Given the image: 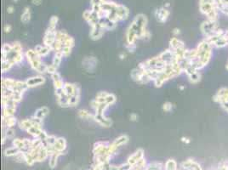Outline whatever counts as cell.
<instances>
[{
	"label": "cell",
	"instance_id": "6da1fadb",
	"mask_svg": "<svg viewBox=\"0 0 228 170\" xmlns=\"http://www.w3.org/2000/svg\"><path fill=\"white\" fill-rule=\"evenodd\" d=\"M147 18L143 14H139L134 17L133 21L126 32V41L128 44H134L138 38H148L151 37L150 32L146 30Z\"/></svg>",
	"mask_w": 228,
	"mask_h": 170
},
{
	"label": "cell",
	"instance_id": "7a4b0ae2",
	"mask_svg": "<svg viewBox=\"0 0 228 170\" xmlns=\"http://www.w3.org/2000/svg\"><path fill=\"white\" fill-rule=\"evenodd\" d=\"M196 49H197V56L195 59L189 61V63L190 66H192L194 69H196L197 71H200L207 66L208 64L210 62L213 54L212 52L213 47L204 38L198 43Z\"/></svg>",
	"mask_w": 228,
	"mask_h": 170
},
{
	"label": "cell",
	"instance_id": "3957f363",
	"mask_svg": "<svg viewBox=\"0 0 228 170\" xmlns=\"http://www.w3.org/2000/svg\"><path fill=\"white\" fill-rule=\"evenodd\" d=\"M213 48L222 49L228 46V31L219 28L214 35L209 38H205Z\"/></svg>",
	"mask_w": 228,
	"mask_h": 170
},
{
	"label": "cell",
	"instance_id": "277c9868",
	"mask_svg": "<svg viewBox=\"0 0 228 170\" xmlns=\"http://www.w3.org/2000/svg\"><path fill=\"white\" fill-rule=\"evenodd\" d=\"M26 58L28 62L30 63L31 66L39 73H45L47 72V66L41 61L39 56L34 49H29L26 51Z\"/></svg>",
	"mask_w": 228,
	"mask_h": 170
},
{
	"label": "cell",
	"instance_id": "5b68a950",
	"mask_svg": "<svg viewBox=\"0 0 228 170\" xmlns=\"http://www.w3.org/2000/svg\"><path fill=\"white\" fill-rule=\"evenodd\" d=\"M199 10L207 17L208 20L212 21H217L219 8L213 2L210 3H204V4H199Z\"/></svg>",
	"mask_w": 228,
	"mask_h": 170
},
{
	"label": "cell",
	"instance_id": "8992f818",
	"mask_svg": "<svg viewBox=\"0 0 228 170\" xmlns=\"http://www.w3.org/2000/svg\"><path fill=\"white\" fill-rule=\"evenodd\" d=\"M219 29V25L217 21H212V20H208L202 21V24L200 25V30L202 35L205 38H209L214 34Z\"/></svg>",
	"mask_w": 228,
	"mask_h": 170
},
{
	"label": "cell",
	"instance_id": "52a82bcc",
	"mask_svg": "<svg viewBox=\"0 0 228 170\" xmlns=\"http://www.w3.org/2000/svg\"><path fill=\"white\" fill-rule=\"evenodd\" d=\"M56 34H57V31L56 29H52L48 27V29L46 30L45 33H44V37H43V44L45 46L50 48V49L52 50V47L54 45V43L56 40Z\"/></svg>",
	"mask_w": 228,
	"mask_h": 170
},
{
	"label": "cell",
	"instance_id": "ba28073f",
	"mask_svg": "<svg viewBox=\"0 0 228 170\" xmlns=\"http://www.w3.org/2000/svg\"><path fill=\"white\" fill-rule=\"evenodd\" d=\"M158 57H159L160 59H161L162 61H164L166 65H171V64L174 63H178V62H177L176 56H175V53H174L170 49H166V50L164 51V52H162V53L158 55Z\"/></svg>",
	"mask_w": 228,
	"mask_h": 170
},
{
	"label": "cell",
	"instance_id": "9c48e42d",
	"mask_svg": "<svg viewBox=\"0 0 228 170\" xmlns=\"http://www.w3.org/2000/svg\"><path fill=\"white\" fill-rule=\"evenodd\" d=\"M213 100L219 105L228 102V88H220L214 95Z\"/></svg>",
	"mask_w": 228,
	"mask_h": 170
},
{
	"label": "cell",
	"instance_id": "30bf717a",
	"mask_svg": "<svg viewBox=\"0 0 228 170\" xmlns=\"http://www.w3.org/2000/svg\"><path fill=\"white\" fill-rule=\"evenodd\" d=\"M170 15V11L166 7H161L159 8H157L155 11V17L157 21L160 23L166 22L168 17Z\"/></svg>",
	"mask_w": 228,
	"mask_h": 170
},
{
	"label": "cell",
	"instance_id": "8fae6325",
	"mask_svg": "<svg viewBox=\"0 0 228 170\" xmlns=\"http://www.w3.org/2000/svg\"><path fill=\"white\" fill-rule=\"evenodd\" d=\"M129 141V137L127 135H121L120 137L117 138L116 140H114L112 142V144L109 145L108 147V152L111 155L112 153H113L117 150V148L120 145H123V144H126L127 142Z\"/></svg>",
	"mask_w": 228,
	"mask_h": 170
},
{
	"label": "cell",
	"instance_id": "7c38bea8",
	"mask_svg": "<svg viewBox=\"0 0 228 170\" xmlns=\"http://www.w3.org/2000/svg\"><path fill=\"white\" fill-rule=\"evenodd\" d=\"M169 49L175 52L178 50H183L185 49V44L181 40H180L177 37H174L169 40Z\"/></svg>",
	"mask_w": 228,
	"mask_h": 170
},
{
	"label": "cell",
	"instance_id": "4fadbf2b",
	"mask_svg": "<svg viewBox=\"0 0 228 170\" xmlns=\"http://www.w3.org/2000/svg\"><path fill=\"white\" fill-rule=\"evenodd\" d=\"M116 14L118 18V21H124V20H127L128 17H129V8L124 5L117 4V6L116 8Z\"/></svg>",
	"mask_w": 228,
	"mask_h": 170
},
{
	"label": "cell",
	"instance_id": "5bb4252c",
	"mask_svg": "<svg viewBox=\"0 0 228 170\" xmlns=\"http://www.w3.org/2000/svg\"><path fill=\"white\" fill-rule=\"evenodd\" d=\"M90 37L93 40H97L102 37V35L104 34V29L102 27H100V25H99V23L93 27H90Z\"/></svg>",
	"mask_w": 228,
	"mask_h": 170
},
{
	"label": "cell",
	"instance_id": "9a60e30c",
	"mask_svg": "<svg viewBox=\"0 0 228 170\" xmlns=\"http://www.w3.org/2000/svg\"><path fill=\"white\" fill-rule=\"evenodd\" d=\"M45 82V79L43 76H32L30 77L28 79H26V83L28 86V88H33L36 86H39V85L43 84Z\"/></svg>",
	"mask_w": 228,
	"mask_h": 170
},
{
	"label": "cell",
	"instance_id": "2e32d148",
	"mask_svg": "<svg viewBox=\"0 0 228 170\" xmlns=\"http://www.w3.org/2000/svg\"><path fill=\"white\" fill-rule=\"evenodd\" d=\"M94 120L103 127H110L112 125V120L106 117L103 114H95Z\"/></svg>",
	"mask_w": 228,
	"mask_h": 170
},
{
	"label": "cell",
	"instance_id": "e0dca14e",
	"mask_svg": "<svg viewBox=\"0 0 228 170\" xmlns=\"http://www.w3.org/2000/svg\"><path fill=\"white\" fill-rule=\"evenodd\" d=\"M143 152H144V151H143L142 149H139L138 151H136L134 153L133 155H131V156L129 157L128 162H129L131 166L134 165L136 162H138L141 159L143 158Z\"/></svg>",
	"mask_w": 228,
	"mask_h": 170
},
{
	"label": "cell",
	"instance_id": "ac0fdd59",
	"mask_svg": "<svg viewBox=\"0 0 228 170\" xmlns=\"http://www.w3.org/2000/svg\"><path fill=\"white\" fill-rule=\"evenodd\" d=\"M52 79H53V83H54V86L56 89H62L64 87V83H63V81L61 79V76H60V73L59 72H55L51 75Z\"/></svg>",
	"mask_w": 228,
	"mask_h": 170
},
{
	"label": "cell",
	"instance_id": "d6986e66",
	"mask_svg": "<svg viewBox=\"0 0 228 170\" xmlns=\"http://www.w3.org/2000/svg\"><path fill=\"white\" fill-rule=\"evenodd\" d=\"M43 128H42V125H39V124H34L27 130V133L30 135L33 136L35 138H39V135L41 134V133L43 132Z\"/></svg>",
	"mask_w": 228,
	"mask_h": 170
},
{
	"label": "cell",
	"instance_id": "ffe728a7",
	"mask_svg": "<svg viewBox=\"0 0 228 170\" xmlns=\"http://www.w3.org/2000/svg\"><path fill=\"white\" fill-rule=\"evenodd\" d=\"M76 86L77 85L72 84V83H65L64 87H63L65 94L69 98L71 97L72 95H74L76 93Z\"/></svg>",
	"mask_w": 228,
	"mask_h": 170
},
{
	"label": "cell",
	"instance_id": "44dd1931",
	"mask_svg": "<svg viewBox=\"0 0 228 170\" xmlns=\"http://www.w3.org/2000/svg\"><path fill=\"white\" fill-rule=\"evenodd\" d=\"M2 123L6 127H13L16 123V118L14 116L2 117Z\"/></svg>",
	"mask_w": 228,
	"mask_h": 170
},
{
	"label": "cell",
	"instance_id": "7402d4cb",
	"mask_svg": "<svg viewBox=\"0 0 228 170\" xmlns=\"http://www.w3.org/2000/svg\"><path fill=\"white\" fill-rule=\"evenodd\" d=\"M66 142L63 138H57V140L55 143V144L53 145L54 148L56 150V151L57 152H62L66 149Z\"/></svg>",
	"mask_w": 228,
	"mask_h": 170
},
{
	"label": "cell",
	"instance_id": "603a6c76",
	"mask_svg": "<svg viewBox=\"0 0 228 170\" xmlns=\"http://www.w3.org/2000/svg\"><path fill=\"white\" fill-rule=\"evenodd\" d=\"M34 50L36 51V53L41 57V56H46L49 54V52L51 51L50 48L45 46V45H37L35 47Z\"/></svg>",
	"mask_w": 228,
	"mask_h": 170
},
{
	"label": "cell",
	"instance_id": "cb8c5ba5",
	"mask_svg": "<svg viewBox=\"0 0 228 170\" xmlns=\"http://www.w3.org/2000/svg\"><path fill=\"white\" fill-rule=\"evenodd\" d=\"M49 108L46 107V106H43V107H41V108H39V109H38V110H36L34 117H37V118L43 120V119L49 114Z\"/></svg>",
	"mask_w": 228,
	"mask_h": 170
},
{
	"label": "cell",
	"instance_id": "d4e9b609",
	"mask_svg": "<svg viewBox=\"0 0 228 170\" xmlns=\"http://www.w3.org/2000/svg\"><path fill=\"white\" fill-rule=\"evenodd\" d=\"M32 125H34V124H33V122L31 118L23 119V120L19 122V127L22 130H26V131H27Z\"/></svg>",
	"mask_w": 228,
	"mask_h": 170
},
{
	"label": "cell",
	"instance_id": "484cf974",
	"mask_svg": "<svg viewBox=\"0 0 228 170\" xmlns=\"http://www.w3.org/2000/svg\"><path fill=\"white\" fill-rule=\"evenodd\" d=\"M187 76H188V80H189L190 83H193V84H196V83H199L201 81V78H202V75L199 72V71L192 72V73H191Z\"/></svg>",
	"mask_w": 228,
	"mask_h": 170
},
{
	"label": "cell",
	"instance_id": "4316f807",
	"mask_svg": "<svg viewBox=\"0 0 228 170\" xmlns=\"http://www.w3.org/2000/svg\"><path fill=\"white\" fill-rule=\"evenodd\" d=\"M31 20V11L29 7H25L23 13L21 15V21L24 24H27Z\"/></svg>",
	"mask_w": 228,
	"mask_h": 170
},
{
	"label": "cell",
	"instance_id": "83f0119b",
	"mask_svg": "<svg viewBox=\"0 0 228 170\" xmlns=\"http://www.w3.org/2000/svg\"><path fill=\"white\" fill-rule=\"evenodd\" d=\"M63 57V55L62 53L59 51V52H56L55 54V56L53 58V62H52V65H54L56 68H58L60 66V61H61V58Z\"/></svg>",
	"mask_w": 228,
	"mask_h": 170
},
{
	"label": "cell",
	"instance_id": "f1b7e54d",
	"mask_svg": "<svg viewBox=\"0 0 228 170\" xmlns=\"http://www.w3.org/2000/svg\"><path fill=\"white\" fill-rule=\"evenodd\" d=\"M21 151L16 147H9L7 148L5 151V155L6 157H12V156H16L18 153L20 152Z\"/></svg>",
	"mask_w": 228,
	"mask_h": 170
},
{
	"label": "cell",
	"instance_id": "f546056e",
	"mask_svg": "<svg viewBox=\"0 0 228 170\" xmlns=\"http://www.w3.org/2000/svg\"><path fill=\"white\" fill-rule=\"evenodd\" d=\"M165 170H177L176 162L173 159H169L165 163Z\"/></svg>",
	"mask_w": 228,
	"mask_h": 170
},
{
	"label": "cell",
	"instance_id": "4dcf8cb0",
	"mask_svg": "<svg viewBox=\"0 0 228 170\" xmlns=\"http://www.w3.org/2000/svg\"><path fill=\"white\" fill-rule=\"evenodd\" d=\"M212 2L217 6V8H219L220 11L221 8L225 7H228V0H212Z\"/></svg>",
	"mask_w": 228,
	"mask_h": 170
},
{
	"label": "cell",
	"instance_id": "1f68e13d",
	"mask_svg": "<svg viewBox=\"0 0 228 170\" xmlns=\"http://www.w3.org/2000/svg\"><path fill=\"white\" fill-rule=\"evenodd\" d=\"M78 116L81 117V118L84 119H90L92 118L94 119V115H92L90 112L86 110H78Z\"/></svg>",
	"mask_w": 228,
	"mask_h": 170
},
{
	"label": "cell",
	"instance_id": "d6a6232c",
	"mask_svg": "<svg viewBox=\"0 0 228 170\" xmlns=\"http://www.w3.org/2000/svg\"><path fill=\"white\" fill-rule=\"evenodd\" d=\"M62 152H56L54 153V154H52L50 155V159H49V166L51 167L52 168H55L56 165V162H57V158L58 157L61 155Z\"/></svg>",
	"mask_w": 228,
	"mask_h": 170
},
{
	"label": "cell",
	"instance_id": "836d02e7",
	"mask_svg": "<svg viewBox=\"0 0 228 170\" xmlns=\"http://www.w3.org/2000/svg\"><path fill=\"white\" fill-rule=\"evenodd\" d=\"M80 98V95H72L71 97L68 99V105L69 106H77L79 102V99Z\"/></svg>",
	"mask_w": 228,
	"mask_h": 170
},
{
	"label": "cell",
	"instance_id": "e575fe53",
	"mask_svg": "<svg viewBox=\"0 0 228 170\" xmlns=\"http://www.w3.org/2000/svg\"><path fill=\"white\" fill-rule=\"evenodd\" d=\"M58 21H59V18L56 16V15H53V16L50 18V20H49V28H52V29H56V25H57V23H58Z\"/></svg>",
	"mask_w": 228,
	"mask_h": 170
},
{
	"label": "cell",
	"instance_id": "d590c367",
	"mask_svg": "<svg viewBox=\"0 0 228 170\" xmlns=\"http://www.w3.org/2000/svg\"><path fill=\"white\" fill-rule=\"evenodd\" d=\"M13 65L9 61L7 60H2V72H6L9 71Z\"/></svg>",
	"mask_w": 228,
	"mask_h": 170
},
{
	"label": "cell",
	"instance_id": "8d00e7d4",
	"mask_svg": "<svg viewBox=\"0 0 228 170\" xmlns=\"http://www.w3.org/2000/svg\"><path fill=\"white\" fill-rule=\"evenodd\" d=\"M115 101H116V96L112 93H108L106 97V103L110 106V105H112L113 103H115Z\"/></svg>",
	"mask_w": 228,
	"mask_h": 170
},
{
	"label": "cell",
	"instance_id": "74e56055",
	"mask_svg": "<svg viewBox=\"0 0 228 170\" xmlns=\"http://www.w3.org/2000/svg\"><path fill=\"white\" fill-rule=\"evenodd\" d=\"M5 135H6V138L7 139H11L15 136V130H14L12 127H6L5 130Z\"/></svg>",
	"mask_w": 228,
	"mask_h": 170
},
{
	"label": "cell",
	"instance_id": "f35d334b",
	"mask_svg": "<svg viewBox=\"0 0 228 170\" xmlns=\"http://www.w3.org/2000/svg\"><path fill=\"white\" fill-rule=\"evenodd\" d=\"M116 25L117 22L107 20V23H106V29L107 30H113L116 27Z\"/></svg>",
	"mask_w": 228,
	"mask_h": 170
},
{
	"label": "cell",
	"instance_id": "ab89813d",
	"mask_svg": "<svg viewBox=\"0 0 228 170\" xmlns=\"http://www.w3.org/2000/svg\"><path fill=\"white\" fill-rule=\"evenodd\" d=\"M72 49L73 48H71V47H63L62 48V49L60 50V52L62 53V55L65 57H67L68 55H70L71 54V52H72Z\"/></svg>",
	"mask_w": 228,
	"mask_h": 170
},
{
	"label": "cell",
	"instance_id": "60d3db41",
	"mask_svg": "<svg viewBox=\"0 0 228 170\" xmlns=\"http://www.w3.org/2000/svg\"><path fill=\"white\" fill-rule=\"evenodd\" d=\"M173 109V105L172 103L170 102H165L164 105H163V110L166 112H169L171 111Z\"/></svg>",
	"mask_w": 228,
	"mask_h": 170
},
{
	"label": "cell",
	"instance_id": "b9f144b4",
	"mask_svg": "<svg viewBox=\"0 0 228 170\" xmlns=\"http://www.w3.org/2000/svg\"><path fill=\"white\" fill-rule=\"evenodd\" d=\"M12 46H13V49L15 50L18 51V52H22V47L19 42H15L12 44Z\"/></svg>",
	"mask_w": 228,
	"mask_h": 170
},
{
	"label": "cell",
	"instance_id": "7bdbcfd3",
	"mask_svg": "<svg viewBox=\"0 0 228 170\" xmlns=\"http://www.w3.org/2000/svg\"><path fill=\"white\" fill-rule=\"evenodd\" d=\"M56 70L57 68L54 66V65H49V66H47V73H49V74H53L56 72Z\"/></svg>",
	"mask_w": 228,
	"mask_h": 170
},
{
	"label": "cell",
	"instance_id": "ee69618b",
	"mask_svg": "<svg viewBox=\"0 0 228 170\" xmlns=\"http://www.w3.org/2000/svg\"><path fill=\"white\" fill-rule=\"evenodd\" d=\"M109 0H90L91 5H101L105 2H108Z\"/></svg>",
	"mask_w": 228,
	"mask_h": 170
},
{
	"label": "cell",
	"instance_id": "f6af8a7d",
	"mask_svg": "<svg viewBox=\"0 0 228 170\" xmlns=\"http://www.w3.org/2000/svg\"><path fill=\"white\" fill-rule=\"evenodd\" d=\"M91 15V10H85L83 14V19L85 20L86 21H89V19H90V17Z\"/></svg>",
	"mask_w": 228,
	"mask_h": 170
},
{
	"label": "cell",
	"instance_id": "bcb514c9",
	"mask_svg": "<svg viewBox=\"0 0 228 170\" xmlns=\"http://www.w3.org/2000/svg\"><path fill=\"white\" fill-rule=\"evenodd\" d=\"M126 48H127V49L129 51V52H132L133 53L134 51L135 50V44H127V46H126Z\"/></svg>",
	"mask_w": 228,
	"mask_h": 170
},
{
	"label": "cell",
	"instance_id": "7dc6e473",
	"mask_svg": "<svg viewBox=\"0 0 228 170\" xmlns=\"http://www.w3.org/2000/svg\"><path fill=\"white\" fill-rule=\"evenodd\" d=\"M172 33L174 35V37H177V36H179L181 34V31H180L179 28H175L172 31Z\"/></svg>",
	"mask_w": 228,
	"mask_h": 170
},
{
	"label": "cell",
	"instance_id": "c3c4849f",
	"mask_svg": "<svg viewBox=\"0 0 228 170\" xmlns=\"http://www.w3.org/2000/svg\"><path fill=\"white\" fill-rule=\"evenodd\" d=\"M5 32L6 33H8V32H11V25H5Z\"/></svg>",
	"mask_w": 228,
	"mask_h": 170
},
{
	"label": "cell",
	"instance_id": "681fc988",
	"mask_svg": "<svg viewBox=\"0 0 228 170\" xmlns=\"http://www.w3.org/2000/svg\"><path fill=\"white\" fill-rule=\"evenodd\" d=\"M137 119H138V117L136 114L132 113V114L130 115V120H131V121H136Z\"/></svg>",
	"mask_w": 228,
	"mask_h": 170
},
{
	"label": "cell",
	"instance_id": "f907efd6",
	"mask_svg": "<svg viewBox=\"0 0 228 170\" xmlns=\"http://www.w3.org/2000/svg\"><path fill=\"white\" fill-rule=\"evenodd\" d=\"M220 106H221V107H222L224 110H226V111L228 113V102H226V103H224V104L220 105Z\"/></svg>",
	"mask_w": 228,
	"mask_h": 170
},
{
	"label": "cell",
	"instance_id": "816d5d0a",
	"mask_svg": "<svg viewBox=\"0 0 228 170\" xmlns=\"http://www.w3.org/2000/svg\"><path fill=\"white\" fill-rule=\"evenodd\" d=\"M43 0H32V3L34 5H40Z\"/></svg>",
	"mask_w": 228,
	"mask_h": 170
},
{
	"label": "cell",
	"instance_id": "f5cc1de1",
	"mask_svg": "<svg viewBox=\"0 0 228 170\" xmlns=\"http://www.w3.org/2000/svg\"><path fill=\"white\" fill-rule=\"evenodd\" d=\"M181 141L182 142H185V143H186V144H188V143H190V139L189 138H187V137H182L181 138Z\"/></svg>",
	"mask_w": 228,
	"mask_h": 170
},
{
	"label": "cell",
	"instance_id": "db71d44e",
	"mask_svg": "<svg viewBox=\"0 0 228 170\" xmlns=\"http://www.w3.org/2000/svg\"><path fill=\"white\" fill-rule=\"evenodd\" d=\"M14 9H15V8H14V6H12V5H11V6H9V7L7 8V12L9 13V14H12V13L14 12Z\"/></svg>",
	"mask_w": 228,
	"mask_h": 170
},
{
	"label": "cell",
	"instance_id": "11a10c76",
	"mask_svg": "<svg viewBox=\"0 0 228 170\" xmlns=\"http://www.w3.org/2000/svg\"><path fill=\"white\" fill-rule=\"evenodd\" d=\"M220 11H221L222 13H224L225 15H228V7H225V8H221V9H220Z\"/></svg>",
	"mask_w": 228,
	"mask_h": 170
},
{
	"label": "cell",
	"instance_id": "9f6ffc18",
	"mask_svg": "<svg viewBox=\"0 0 228 170\" xmlns=\"http://www.w3.org/2000/svg\"><path fill=\"white\" fill-rule=\"evenodd\" d=\"M212 0H199V4H204V3H210Z\"/></svg>",
	"mask_w": 228,
	"mask_h": 170
},
{
	"label": "cell",
	"instance_id": "6f0895ef",
	"mask_svg": "<svg viewBox=\"0 0 228 170\" xmlns=\"http://www.w3.org/2000/svg\"><path fill=\"white\" fill-rule=\"evenodd\" d=\"M125 56H126V55H124V54H122V55H120V58H121V59H124Z\"/></svg>",
	"mask_w": 228,
	"mask_h": 170
},
{
	"label": "cell",
	"instance_id": "680465c9",
	"mask_svg": "<svg viewBox=\"0 0 228 170\" xmlns=\"http://www.w3.org/2000/svg\"><path fill=\"white\" fill-rule=\"evenodd\" d=\"M226 69L228 70V61H227V63H226Z\"/></svg>",
	"mask_w": 228,
	"mask_h": 170
},
{
	"label": "cell",
	"instance_id": "91938a15",
	"mask_svg": "<svg viewBox=\"0 0 228 170\" xmlns=\"http://www.w3.org/2000/svg\"><path fill=\"white\" fill-rule=\"evenodd\" d=\"M13 1H14V2H17L18 0H13Z\"/></svg>",
	"mask_w": 228,
	"mask_h": 170
}]
</instances>
